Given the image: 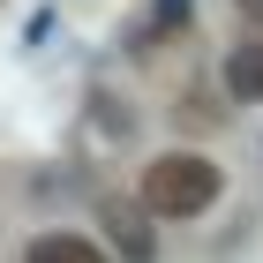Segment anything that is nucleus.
<instances>
[{
	"label": "nucleus",
	"instance_id": "f257e3e1",
	"mask_svg": "<svg viewBox=\"0 0 263 263\" xmlns=\"http://www.w3.org/2000/svg\"><path fill=\"white\" fill-rule=\"evenodd\" d=\"M226 173L203 151H158V158L143 165V203H151V218H203L211 203H218Z\"/></svg>",
	"mask_w": 263,
	"mask_h": 263
},
{
	"label": "nucleus",
	"instance_id": "f03ea898",
	"mask_svg": "<svg viewBox=\"0 0 263 263\" xmlns=\"http://www.w3.org/2000/svg\"><path fill=\"white\" fill-rule=\"evenodd\" d=\"M98 226L105 233H113V248H121L128 263H151L158 256V233H151V203H98Z\"/></svg>",
	"mask_w": 263,
	"mask_h": 263
},
{
	"label": "nucleus",
	"instance_id": "7ed1b4c3",
	"mask_svg": "<svg viewBox=\"0 0 263 263\" xmlns=\"http://www.w3.org/2000/svg\"><path fill=\"white\" fill-rule=\"evenodd\" d=\"M23 263H105V248H90L83 233H38Z\"/></svg>",
	"mask_w": 263,
	"mask_h": 263
},
{
	"label": "nucleus",
	"instance_id": "20e7f679",
	"mask_svg": "<svg viewBox=\"0 0 263 263\" xmlns=\"http://www.w3.org/2000/svg\"><path fill=\"white\" fill-rule=\"evenodd\" d=\"M226 83H233V98H263V38H256V45H233Z\"/></svg>",
	"mask_w": 263,
	"mask_h": 263
},
{
	"label": "nucleus",
	"instance_id": "39448f33",
	"mask_svg": "<svg viewBox=\"0 0 263 263\" xmlns=\"http://www.w3.org/2000/svg\"><path fill=\"white\" fill-rule=\"evenodd\" d=\"M188 8H196V0H158V8H151V30H173V23H188Z\"/></svg>",
	"mask_w": 263,
	"mask_h": 263
},
{
	"label": "nucleus",
	"instance_id": "423d86ee",
	"mask_svg": "<svg viewBox=\"0 0 263 263\" xmlns=\"http://www.w3.org/2000/svg\"><path fill=\"white\" fill-rule=\"evenodd\" d=\"M233 8H241V15H248V23H263V0H233Z\"/></svg>",
	"mask_w": 263,
	"mask_h": 263
}]
</instances>
